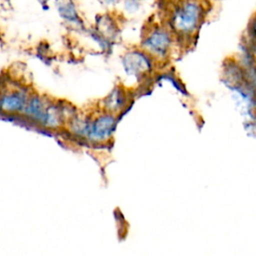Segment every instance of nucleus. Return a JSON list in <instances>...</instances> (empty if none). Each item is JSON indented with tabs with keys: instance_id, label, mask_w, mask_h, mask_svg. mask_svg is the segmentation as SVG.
<instances>
[{
	"instance_id": "3",
	"label": "nucleus",
	"mask_w": 256,
	"mask_h": 256,
	"mask_svg": "<svg viewBox=\"0 0 256 256\" xmlns=\"http://www.w3.org/2000/svg\"><path fill=\"white\" fill-rule=\"evenodd\" d=\"M124 66L129 73H141L150 68L149 60L139 52H131L124 58Z\"/></svg>"
},
{
	"instance_id": "2",
	"label": "nucleus",
	"mask_w": 256,
	"mask_h": 256,
	"mask_svg": "<svg viewBox=\"0 0 256 256\" xmlns=\"http://www.w3.org/2000/svg\"><path fill=\"white\" fill-rule=\"evenodd\" d=\"M143 45L154 54L164 55L169 48L170 37L166 31L158 29L144 40Z\"/></svg>"
},
{
	"instance_id": "5",
	"label": "nucleus",
	"mask_w": 256,
	"mask_h": 256,
	"mask_svg": "<svg viewBox=\"0 0 256 256\" xmlns=\"http://www.w3.org/2000/svg\"><path fill=\"white\" fill-rule=\"evenodd\" d=\"M59 9H60V11L63 10V12H61V13H62L63 17H65V18L72 19V17H76L75 10H74V8L72 7V5H71L70 3H67V4L63 5V6L60 7Z\"/></svg>"
},
{
	"instance_id": "7",
	"label": "nucleus",
	"mask_w": 256,
	"mask_h": 256,
	"mask_svg": "<svg viewBox=\"0 0 256 256\" xmlns=\"http://www.w3.org/2000/svg\"><path fill=\"white\" fill-rule=\"evenodd\" d=\"M40 1V0H39ZM41 1H47V0H41Z\"/></svg>"
},
{
	"instance_id": "6",
	"label": "nucleus",
	"mask_w": 256,
	"mask_h": 256,
	"mask_svg": "<svg viewBox=\"0 0 256 256\" xmlns=\"http://www.w3.org/2000/svg\"><path fill=\"white\" fill-rule=\"evenodd\" d=\"M105 2H107V3H113V2H115L116 0H104Z\"/></svg>"
},
{
	"instance_id": "4",
	"label": "nucleus",
	"mask_w": 256,
	"mask_h": 256,
	"mask_svg": "<svg viewBox=\"0 0 256 256\" xmlns=\"http://www.w3.org/2000/svg\"><path fill=\"white\" fill-rule=\"evenodd\" d=\"M245 37L256 42V13L252 16V18L248 23Z\"/></svg>"
},
{
	"instance_id": "1",
	"label": "nucleus",
	"mask_w": 256,
	"mask_h": 256,
	"mask_svg": "<svg viewBox=\"0 0 256 256\" xmlns=\"http://www.w3.org/2000/svg\"><path fill=\"white\" fill-rule=\"evenodd\" d=\"M202 6L193 0H188L181 4L174 11L171 25L178 33L192 34L200 25L203 19Z\"/></svg>"
}]
</instances>
